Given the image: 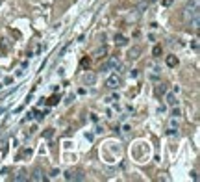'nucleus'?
<instances>
[{"label":"nucleus","mask_w":200,"mask_h":182,"mask_svg":"<svg viewBox=\"0 0 200 182\" xmlns=\"http://www.w3.org/2000/svg\"><path fill=\"white\" fill-rule=\"evenodd\" d=\"M195 15H198V2L197 0H193V2H189L185 7H184V17L189 20V19H193Z\"/></svg>","instance_id":"obj_1"},{"label":"nucleus","mask_w":200,"mask_h":182,"mask_svg":"<svg viewBox=\"0 0 200 182\" xmlns=\"http://www.w3.org/2000/svg\"><path fill=\"white\" fill-rule=\"evenodd\" d=\"M121 86V78L117 76V74H111L108 80H106V87H109V89H117Z\"/></svg>","instance_id":"obj_2"},{"label":"nucleus","mask_w":200,"mask_h":182,"mask_svg":"<svg viewBox=\"0 0 200 182\" xmlns=\"http://www.w3.org/2000/svg\"><path fill=\"white\" fill-rule=\"evenodd\" d=\"M117 67H119V60H117V58H111V60H108L106 63H102L100 71H109V69H117Z\"/></svg>","instance_id":"obj_3"},{"label":"nucleus","mask_w":200,"mask_h":182,"mask_svg":"<svg viewBox=\"0 0 200 182\" xmlns=\"http://www.w3.org/2000/svg\"><path fill=\"white\" fill-rule=\"evenodd\" d=\"M95 82H96V74H95V73H87V74L83 76V84H85V86H93Z\"/></svg>","instance_id":"obj_4"},{"label":"nucleus","mask_w":200,"mask_h":182,"mask_svg":"<svg viewBox=\"0 0 200 182\" xmlns=\"http://www.w3.org/2000/svg\"><path fill=\"white\" fill-rule=\"evenodd\" d=\"M139 54H141V48H139V47H132V48L128 50V58H132V60L139 58Z\"/></svg>","instance_id":"obj_5"},{"label":"nucleus","mask_w":200,"mask_h":182,"mask_svg":"<svg viewBox=\"0 0 200 182\" xmlns=\"http://www.w3.org/2000/svg\"><path fill=\"white\" fill-rule=\"evenodd\" d=\"M30 179L39 182V180H45V175H43V171H41V169H35V171L32 173V177H30Z\"/></svg>","instance_id":"obj_6"},{"label":"nucleus","mask_w":200,"mask_h":182,"mask_svg":"<svg viewBox=\"0 0 200 182\" xmlns=\"http://www.w3.org/2000/svg\"><path fill=\"white\" fill-rule=\"evenodd\" d=\"M165 100H167V104H169V106H176V104H178V100H176V97H174V93H169Z\"/></svg>","instance_id":"obj_7"},{"label":"nucleus","mask_w":200,"mask_h":182,"mask_svg":"<svg viewBox=\"0 0 200 182\" xmlns=\"http://www.w3.org/2000/svg\"><path fill=\"white\" fill-rule=\"evenodd\" d=\"M198 24H200V19H198V15H195L193 19H189V26H191V28H195V30H198Z\"/></svg>","instance_id":"obj_8"},{"label":"nucleus","mask_w":200,"mask_h":182,"mask_svg":"<svg viewBox=\"0 0 200 182\" xmlns=\"http://www.w3.org/2000/svg\"><path fill=\"white\" fill-rule=\"evenodd\" d=\"M115 43H117L119 47H124V45L128 43V39H126L124 35H115Z\"/></svg>","instance_id":"obj_9"},{"label":"nucleus","mask_w":200,"mask_h":182,"mask_svg":"<svg viewBox=\"0 0 200 182\" xmlns=\"http://www.w3.org/2000/svg\"><path fill=\"white\" fill-rule=\"evenodd\" d=\"M167 65L169 67H176L178 65V58L176 56H167Z\"/></svg>","instance_id":"obj_10"},{"label":"nucleus","mask_w":200,"mask_h":182,"mask_svg":"<svg viewBox=\"0 0 200 182\" xmlns=\"http://www.w3.org/2000/svg\"><path fill=\"white\" fill-rule=\"evenodd\" d=\"M161 52H163V50H161V47H160V45H156V47H154V50H152V54H154L156 58H160V56H161Z\"/></svg>","instance_id":"obj_11"},{"label":"nucleus","mask_w":200,"mask_h":182,"mask_svg":"<svg viewBox=\"0 0 200 182\" xmlns=\"http://www.w3.org/2000/svg\"><path fill=\"white\" fill-rule=\"evenodd\" d=\"M57 102H59V97H57V95H52V97L48 99V104H50V106H54V104H57Z\"/></svg>","instance_id":"obj_12"},{"label":"nucleus","mask_w":200,"mask_h":182,"mask_svg":"<svg viewBox=\"0 0 200 182\" xmlns=\"http://www.w3.org/2000/svg\"><path fill=\"white\" fill-rule=\"evenodd\" d=\"M15 180H17V182L28 180V177H26V175H24V173H19V175H17V177H15Z\"/></svg>","instance_id":"obj_13"},{"label":"nucleus","mask_w":200,"mask_h":182,"mask_svg":"<svg viewBox=\"0 0 200 182\" xmlns=\"http://www.w3.org/2000/svg\"><path fill=\"white\" fill-rule=\"evenodd\" d=\"M52 136H54V130H52V128H48V130L45 132V138H46V140H50Z\"/></svg>","instance_id":"obj_14"},{"label":"nucleus","mask_w":200,"mask_h":182,"mask_svg":"<svg viewBox=\"0 0 200 182\" xmlns=\"http://www.w3.org/2000/svg\"><path fill=\"white\" fill-rule=\"evenodd\" d=\"M45 113H46V112H35L33 115H35V119H43V117H45Z\"/></svg>","instance_id":"obj_15"},{"label":"nucleus","mask_w":200,"mask_h":182,"mask_svg":"<svg viewBox=\"0 0 200 182\" xmlns=\"http://www.w3.org/2000/svg\"><path fill=\"white\" fill-rule=\"evenodd\" d=\"M174 127H176V128H178V121H176V117H174V119H172V121H171V128H174Z\"/></svg>","instance_id":"obj_16"},{"label":"nucleus","mask_w":200,"mask_h":182,"mask_svg":"<svg viewBox=\"0 0 200 182\" xmlns=\"http://www.w3.org/2000/svg\"><path fill=\"white\" fill-rule=\"evenodd\" d=\"M57 175H59V169H54V171H52V173H50V177H52V179H56V177H57Z\"/></svg>","instance_id":"obj_17"},{"label":"nucleus","mask_w":200,"mask_h":182,"mask_svg":"<svg viewBox=\"0 0 200 182\" xmlns=\"http://www.w3.org/2000/svg\"><path fill=\"white\" fill-rule=\"evenodd\" d=\"M106 52H108V48H106V47H104V48H102V50H96V56H100V54H106Z\"/></svg>","instance_id":"obj_18"},{"label":"nucleus","mask_w":200,"mask_h":182,"mask_svg":"<svg viewBox=\"0 0 200 182\" xmlns=\"http://www.w3.org/2000/svg\"><path fill=\"white\" fill-rule=\"evenodd\" d=\"M193 48H195V50H198V39H195V41H193Z\"/></svg>","instance_id":"obj_19"},{"label":"nucleus","mask_w":200,"mask_h":182,"mask_svg":"<svg viewBox=\"0 0 200 182\" xmlns=\"http://www.w3.org/2000/svg\"><path fill=\"white\" fill-rule=\"evenodd\" d=\"M89 65V60H82V67H87Z\"/></svg>","instance_id":"obj_20"},{"label":"nucleus","mask_w":200,"mask_h":182,"mask_svg":"<svg viewBox=\"0 0 200 182\" xmlns=\"http://www.w3.org/2000/svg\"><path fill=\"white\" fill-rule=\"evenodd\" d=\"M158 93H165V86H160L158 87Z\"/></svg>","instance_id":"obj_21"},{"label":"nucleus","mask_w":200,"mask_h":182,"mask_svg":"<svg viewBox=\"0 0 200 182\" xmlns=\"http://www.w3.org/2000/svg\"><path fill=\"white\" fill-rule=\"evenodd\" d=\"M172 115H174V117H178V115H180V110H178V108H174V112H172Z\"/></svg>","instance_id":"obj_22"},{"label":"nucleus","mask_w":200,"mask_h":182,"mask_svg":"<svg viewBox=\"0 0 200 182\" xmlns=\"http://www.w3.org/2000/svg\"><path fill=\"white\" fill-rule=\"evenodd\" d=\"M171 2H172V0H165L163 4H165V6H171Z\"/></svg>","instance_id":"obj_23"},{"label":"nucleus","mask_w":200,"mask_h":182,"mask_svg":"<svg viewBox=\"0 0 200 182\" xmlns=\"http://www.w3.org/2000/svg\"><path fill=\"white\" fill-rule=\"evenodd\" d=\"M150 2H156V0H150Z\"/></svg>","instance_id":"obj_24"}]
</instances>
